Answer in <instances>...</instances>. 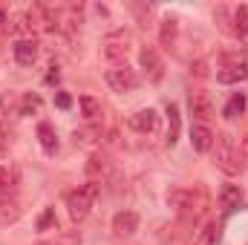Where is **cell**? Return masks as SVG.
I'll return each mask as SVG.
<instances>
[{
  "label": "cell",
  "mask_w": 248,
  "mask_h": 245,
  "mask_svg": "<svg viewBox=\"0 0 248 245\" xmlns=\"http://www.w3.org/2000/svg\"><path fill=\"white\" fill-rule=\"evenodd\" d=\"M214 165L225 173V176H237L243 168H246V156L240 153V144H234L231 136H217L214 138Z\"/></svg>",
  "instance_id": "2"
},
{
  "label": "cell",
  "mask_w": 248,
  "mask_h": 245,
  "mask_svg": "<svg viewBox=\"0 0 248 245\" xmlns=\"http://www.w3.org/2000/svg\"><path fill=\"white\" fill-rule=\"evenodd\" d=\"M107 84L116 90V92H130L139 87V72L127 63H116L107 69Z\"/></svg>",
  "instance_id": "4"
},
{
  "label": "cell",
  "mask_w": 248,
  "mask_h": 245,
  "mask_svg": "<svg viewBox=\"0 0 248 245\" xmlns=\"http://www.w3.org/2000/svg\"><path fill=\"white\" fill-rule=\"evenodd\" d=\"M240 153H243V156L248 159V130H246V136L240 138Z\"/></svg>",
  "instance_id": "31"
},
{
  "label": "cell",
  "mask_w": 248,
  "mask_h": 245,
  "mask_svg": "<svg viewBox=\"0 0 248 245\" xmlns=\"http://www.w3.org/2000/svg\"><path fill=\"white\" fill-rule=\"evenodd\" d=\"M41 107H44V101H41V95H38V92H26V95L20 98V107H17V116H38V113H41Z\"/></svg>",
  "instance_id": "19"
},
{
  "label": "cell",
  "mask_w": 248,
  "mask_h": 245,
  "mask_svg": "<svg viewBox=\"0 0 248 245\" xmlns=\"http://www.w3.org/2000/svg\"><path fill=\"white\" fill-rule=\"evenodd\" d=\"M179 133H182V116H179V107L176 104H168V144L173 147L179 141Z\"/></svg>",
  "instance_id": "16"
},
{
  "label": "cell",
  "mask_w": 248,
  "mask_h": 245,
  "mask_svg": "<svg viewBox=\"0 0 248 245\" xmlns=\"http://www.w3.org/2000/svg\"><path fill=\"white\" fill-rule=\"evenodd\" d=\"M15 107H20V104H17V95H15V92H3V95H0V127L9 119V113H15Z\"/></svg>",
  "instance_id": "23"
},
{
  "label": "cell",
  "mask_w": 248,
  "mask_h": 245,
  "mask_svg": "<svg viewBox=\"0 0 248 245\" xmlns=\"http://www.w3.org/2000/svg\"><path fill=\"white\" fill-rule=\"evenodd\" d=\"M139 61H141V69H144V75L150 78V81H162L165 78V63L159 58V52L156 49H141V55H139Z\"/></svg>",
  "instance_id": "7"
},
{
  "label": "cell",
  "mask_w": 248,
  "mask_h": 245,
  "mask_svg": "<svg viewBox=\"0 0 248 245\" xmlns=\"http://www.w3.org/2000/svg\"><path fill=\"white\" fill-rule=\"evenodd\" d=\"M12 187H15V173L6 165H0V193H9Z\"/></svg>",
  "instance_id": "26"
},
{
  "label": "cell",
  "mask_w": 248,
  "mask_h": 245,
  "mask_svg": "<svg viewBox=\"0 0 248 245\" xmlns=\"http://www.w3.org/2000/svg\"><path fill=\"white\" fill-rule=\"evenodd\" d=\"M168 205L173 211H179V214L199 216L208 208V190L202 184H196V187H170L168 190Z\"/></svg>",
  "instance_id": "1"
},
{
  "label": "cell",
  "mask_w": 248,
  "mask_h": 245,
  "mask_svg": "<svg viewBox=\"0 0 248 245\" xmlns=\"http://www.w3.org/2000/svg\"><path fill=\"white\" fill-rule=\"evenodd\" d=\"M98 193H101V184H98V182H87V184H81V187H75V190H69V193L63 196V202H66V211H69L72 222L87 219V214H90V208L95 205Z\"/></svg>",
  "instance_id": "3"
},
{
  "label": "cell",
  "mask_w": 248,
  "mask_h": 245,
  "mask_svg": "<svg viewBox=\"0 0 248 245\" xmlns=\"http://www.w3.org/2000/svg\"><path fill=\"white\" fill-rule=\"evenodd\" d=\"M139 231V214L136 211H119L113 216V234L116 237H133Z\"/></svg>",
  "instance_id": "8"
},
{
  "label": "cell",
  "mask_w": 248,
  "mask_h": 245,
  "mask_svg": "<svg viewBox=\"0 0 248 245\" xmlns=\"http://www.w3.org/2000/svg\"><path fill=\"white\" fill-rule=\"evenodd\" d=\"M55 104H58V110H69V107H72V98H69V92L58 90V92H55Z\"/></svg>",
  "instance_id": "27"
},
{
  "label": "cell",
  "mask_w": 248,
  "mask_h": 245,
  "mask_svg": "<svg viewBox=\"0 0 248 245\" xmlns=\"http://www.w3.org/2000/svg\"><path fill=\"white\" fill-rule=\"evenodd\" d=\"M240 205H243V187H240V184H225V187L219 190V208L234 211V208H240Z\"/></svg>",
  "instance_id": "15"
},
{
  "label": "cell",
  "mask_w": 248,
  "mask_h": 245,
  "mask_svg": "<svg viewBox=\"0 0 248 245\" xmlns=\"http://www.w3.org/2000/svg\"><path fill=\"white\" fill-rule=\"evenodd\" d=\"M38 138H41V147H44V153H55L58 150V136H55V127L49 122H41L38 124Z\"/></svg>",
  "instance_id": "17"
},
{
  "label": "cell",
  "mask_w": 248,
  "mask_h": 245,
  "mask_svg": "<svg viewBox=\"0 0 248 245\" xmlns=\"http://www.w3.org/2000/svg\"><path fill=\"white\" fill-rule=\"evenodd\" d=\"M78 107H81V113H84V119H87V122H95V119L101 116V104H98L93 95H81Z\"/></svg>",
  "instance_id": "22"
},
{
  "label": "cell",
  "mask_w": 248,
  "mask_h": 245,
  "mask_svg": "<svg viewBox=\"0 0 248 245\" xmlns=\"http://www.w3.org/2000/svg\"><path fill=\"white\" fill-rule=\"evenodd\" d=\"M205 66H208V63H205V61H196V63H193V66H190V72H196L199 78H205V75H208V69H205Z\"/></svg>",
  "instance_id": "29"
},
{
  "label": "cell",
  "mask_w": 248,
  "mask_h": 245,
  "mask_svg": "<svg viewBox=\"0 0 248 245\" xmlns=\"http://www.w3.org/2000/svg\"><path fill=\"white\" fill-rule=\"evenodd\" d=\"M176 38H179V20L173 15H168L162 20V26H159V41H162L165 49H173L176 46Z\"/></svg>",
  "instance_id": "12"
},
{
  "label": "cell",
  "mask_w": 248,
  "mask_h": 245,
  "mask_svg": "<svg viewBox=\"0 0 248 245\" xmlns=\"http://www.w3.org/2000/svg\"><path fill=\"white\" fill-rule=\"evenodd\" d=\"M217 81H219V84H240V81H248V66L246 63L222 66V69L217 72Z\"/></svg>",
  "instance_id": "14"
},
{
  "label": "cell",
  "mask_w": 248,
  "mask_h": 245,
  "mask_svg": "<svg viewBox=\"0 0 248 245\" xmlns=\"http://www.w3.org/2000/svg\"><path fill=\"white\" fill-rule=\"evenodd\" d=\"M127 52H130V35L127 32H113V35H107V41H104V58L107 61L116 63H127Z\"/></svg>",
  "instance_id": "5"
},
{
  "label": "cell",
  "mask_w": 248,
  "mask_h": 245,
  "mask_svg": "<svg viewBox=\"0 0 248 245\" xmlns=\"http://www.w3.org/2000/svg\"><path fill=\"white\" fill-rule=\"evenodd\" d=\"M6 150H9V144H6V130L0 127V159L6 156Z\"/></svg>",
  "instance_id": "30"
},
{
  "label": "cell",
  "mask_w": 248,
  "mask_h": 245,
  "mask_svg": "<svg viewBox=\"0 0 248 245\" xmlns=\"http://www.w3.org/2000/svg\"><path fill=\"white\" fill-rule=\"evenodd\" d=\"M127 124L136 130V133H153L156 127H159V116H156V110H136L130 119H127Z\"/></svg>",
  "instance_id": "9"
},
{
  "label": "cell",
  "mask_w": 248,
  "mask_h": 245,
  "mask_svg": "<svg viewBox=\"0 0 248 245\" xmlns=\"http://www.w3.org/2000/svg\"><path fill=\"white\" fill-rule=\"evenodd\" d=\"M58 225V219H55V208H46L44 214H41V219H38V231H49V228H55Z\"/></svg>",
  "instance_id": "25"
},
{
  "label": "cell",
  "mask_w": 248,
  "mask_h": 245,
  "mask_svg": "<svg viewBox=\"0 0 248 245\" xmlns=\"http://www.w3.org/2000/svg\"><path fill=\"white\" fill-rule=\"evenodd\" d=\"M190 116L196 119V124H208L214 119V101L208 92H190Z\"/></svg>",
  "instance_id": "6"
},
{
  "label": "cell",
  "mask_w": 248,
  "mask_h": 245,
  "mask_svg": "<svg viewBox=\"0 0 248 245\" xmlns=\"http://www.w3.org/2000/svg\"><path fill=\"white\" fill-rule=\"evenodd\" d=\"M228 35H231V38H246L248 35V6H234Z\"/></svg>",
  "instance_id": "13"
},
{
  "label": "cell",
  "mask_w": 248,
  "mask_h": 245,
  "mask_svg": "<svg viewBox=\"0 0 248 245\" xmlns=\"http://www.w3.org/2000/svg\"><path fill=\"white\" fill-rule=\"evenodd\" d=\"M17 216H20L17 202H15V199H9V196H0V222L6 225V222H15Z\"/></svg>",
  "instance_id": "21"
},
{
  "label": "cell",
  "mask_w": 248,
  "mask_h": 245,
  "mask_svg": "<svg viewBox=\"0 0 248 245\" xmlns=\"http://www.w3.org/2000/svg\"><path fill=\"white\" fill-rule=\"evenodd\" d=\"M58 78H61V72H58V63H52V66H49V72H46V84H55Z\"/></svg>",
  "instance_id": "28"
},
{
  "label": "cell",
  "mask_w": 248,
  "mask_h": 245,
  "mask_svg": "<svg viewBox=\"0 0 248 245\" xmlns=\"http://www.w3.org/2000/svg\"><path fill=\"white\" fill-rule=\"evenodd\" d=\"M87 173H90V182L110 176V162H107V156H101V153L90 156V162H87Z\"/></svg>",
  "instance_id": "18"
},
{
  "label": "cell",
  "mask_w": 248,
  "mask_h": 245,
  "mask_svg": "<svg viewBox=\"0 0 248 245\" xmlns=\"http://www.w3.org/2000/svg\"><path fill=\"white\" fill-rule=\"evenodd\" d=\"M217 237H219V225H217V222H208V225L196 234V243L193 245H214Z\"/></svg>",
  "instance_id": "24"
},
{
  "label": "cell",
  "mask_w": 248,
  "mask_h": 245,
  "mask_svg": "<svg viewBox=\"0 0 248 245\" xmlns=\"http://www.w3.org/2000/svg\"><path fill=\"white\" fill-rule=\"evenodd\" d=\"M246 104H248L246 95H243V92H234V95L228 98V104H225L222 116H225V119H237V116H243V113H246Z\"/></svg>",
  "instance_id": "20"
},
{
  "label": "cell",
  "mask_w": 248,
  "mask_h": 245,
  "mask_svg": "<svg viewBox=\"0 0 248 245\" xmlns=\"http://www.w3.org/2000/svg\"><path fill=\"white\" fill-rule=\"evenodd\" d=\"M214 130L208 127V124H196L190 127V144H193V150H199V153H208L211 147H214Z\"/></svg>",
  "instance_id": "10"
},
{
  "label": "cell",
  "mask_w": 248,
  "mask_h": 245,
  "mask_svg": "<svg viewBox=\"0 0 248 245\" xmlns=\"http://www.w3.org/2000/svg\"><path fill=\"white\" fill-rule=\"evenodd\" d=\"M15 61L20 66H32L38 61V41L35 38H20L15 44Z\"/></svg>",
  "instance_id": "11"
},
{
  "label": "cell",
  "mask_w": 248,
  "mask_h": 245,
  "mask_svg": "<svg viewBox=\"0 0 248 245\" xmlns=\"http://www.w3.org/2000/svg\"><path fill=\"white\" fill-rule=\"evenodd\" d=\"M9 23H6V15H3V9H0V29H6Z\"/></svg>",
  "instance_id": "32"
}]
</instances>
